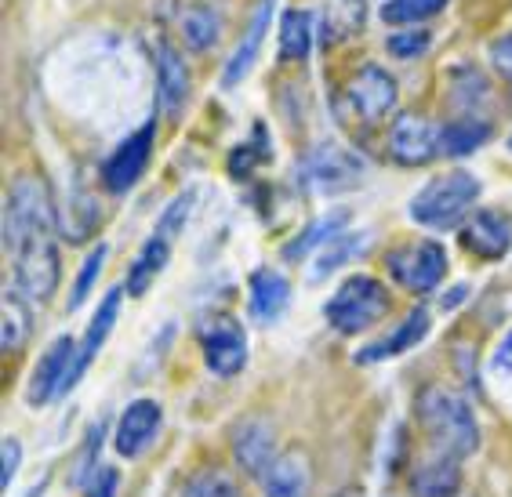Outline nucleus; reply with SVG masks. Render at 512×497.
<instances>
[{
  "instance_id": "obj_36",
  "label": "nucleus",
  "mask_w": 512,
  "mask_h": 497,
  "mask_svg": "<svg viewBox=\"0 0 512 497\" xmlns=\"http://www.w3.org/2000/svg\"><path fill=\"white\" fill-rule=\"evenodd\" d=\"M178 497H233V483H229L222 472L207 468V472H200V476L189 479Z\"/></svg>"
},
{
  "instance_id": "obj_12",
  "label": "nucleus",
  "mask_w": 512,
  "mask_h": 497,
  "mask_svg": "<svg viewBox=\"0 0 512 497\" xmlns=\"http://www.w3.org/2000/svg\"><path fill=\"white\" fill-rule=\"evenodd\" d=\"M389 156L400 167H425L433 164L440 153V124L418 113H404L389 127Z\"/></svg>"
},
{
  "instance_id": "obj_40",
  "label": "nucleus",
  "mask_w": 512,
  "mask_h": 497,
  "mask_svg": "<svg viewBox=\"0 0 512 497\" xmlns=\"http://www.w3.org/2000/svg\"><path fill=\"white\" fill-rule=\"evenodd\" d=\"M491 371H494V378H512V331L505 334L502 342H498V349H494Z\"/></svg>"
},
{
  "instance_id": "obj_19",
  "label": "nucleus",
  "mask_w": 512,
  "mask_h": 497,
  "mask_svg": "<svg viewBox=\"0 0 512 497\" xmlns=\"http://www.w3.org/2000/svg\"><path fill=\"white\" fill-rule=\"evenodd\" d=\"M233 454L237 465L244 468L247 476L266 479V472L273 468L276 450H273V429L262 418H247L233 429Z\"/></svg>"
},
{
  "instance_id": "obj_23",
  "label": "nucleus",
  "mask_w": 512,
  "mask_h": 497,
  "mask_svg": "<svg viewBox=\"0 0 512 497\" xmlns=\"http://www.w3.org/2000/svg\"><path fill=\"white\" fill-rule=\"evenodd\" d=\"M462 461L433 454L411 472V497H458L462 490Z\"/></svg>"
},
{
  "instance_id": "obj_7",
  "label": "nucleus",
  "mask_w": 512,
  "mask_h": 497,
  "mask_svg": "<svg viewBox=\"0 0 512 497\" xmlns=\"http://www.w3.org/2000/svg\"><path fill=\"white\" fill-rule=\"evenodd\" d=\"M364 171L367 164L360 153L338 146V142H320L316 149H309L302 167H298V182L316 196H335L360 186Z\"/></svg>"
},
{
  "instance_id": "obj_6",
  "label": "nucleus",
  "mask_w": 512,
  "mask_h": 497,
  "mask_svg": "<svg viewBox=\"0 0 512 497\" xmlns=\"http://www.w3.org/2000/svg\"><path fill=\"white\" fill-rule=\"evenodd\" d=\"M389 312V291L385 283L367 273H356L349 280L338 283V291L324 302V320L335 327L338 334H360L367 327H375Z\"/></svg>"
},
{
  "instance_id": "obj_28",
  "label": "nucleus",
  "mask_w": 512,
  "mask_h": 497,
  "mask_svg": "<svg viewBox=\"0 0 512 497\" xmlns=\"http://www.w3.org/2000/svg\"><path fill=\"white\" fill-rule=\"evenodd\" d=\"M491 124L483 117H454L440 124V153L444 156H469L480 146H487Z\"/></svg>"
},
{
  "instance_id": "obj_14",
  "label": "nucleus",
  "mask_w": 512,
  "mask_h": 497,
  "mask_svg": "<svg viewBox=\"0 0 512 497\" xmlns=\"http://www.w3.org/2000/svg\"><path fill=\"white\" fill-rule=\"evenodd\" d=\"M171 30L178 33L182 48L211 51L226 30V11L215 0H178L171 8Z\"/></svg>"
},
{
  "instance_id": "obj_37",
  "label": "nucleus",
  "mask_w": 512,
  "mask_h": 497,
  "mask_svg": "<svg viewBox=\"0 0 512 497\" xmlns=\"http://www.w3.org/2000/svg\"><path fill=\"white\" fill-rule=\"evenodd\" d=\"M22 465V443L15 436H4V447H0V490H8L19 476Z\"/></svg>"
},
{
  "instance_id": "obj_3",
  "label": "nucleus",
  "mask_w": 512,
  "mask_h": 497,
  "mask_svg": "<svg viewBox=\"0 0 512 497\" xmlns=\"http://www.w3.org/2000/svg\"><path fill=\"white\" fill-rule=\"evenodd\" d=\"M483 186L480 178L473 171H447L440 178H429L418 193L411 196V207H407V215L411 222L425 225V229H436V233H444V229H462L465 218L476 211V200H480Z\"/></svg>"
},
{
  "instance_id": "obj_24",
  "label": "nucleus",
  "mask_w": 512,
  "mask_h": 497,
  "mask_svg": "<svg viewBox=\"0 0 512 497\" xmlns=\"http://www.w3.org/2000/svg\"><path fill=\"white\" fill-rule=\"evenodd\" d=\"M345 225H349V211H345V207L324 211V215L313 218V222H309L306 229L295 236V240H287L284 258H287V262H302V258H306V254H313L316 247H327L338 233H345Z\"/></svg>"
},
{
  "instance_id": "obj_15",
  "label": "nucleus",
  "mask_w": 512,
  "mask_h": 497,
  "mask_svg": "<svg viewBox=\"0 0 512 497\" xmlns=\"http://www.w3.org/2000/svg\"><path fill=\"white\" fill-rule=\"evenodd\" d=\"M160 425H164V407L157 400H131L117 421L113 447L120 458H142L153 447V439L160 436Z\"/></svg>"
},
{
  "instance_id": "obj_26",
  "label": "nucleus",
  "mask_w": 512,
  "mask_h": 497,
  "mask_svg": "<svg viewBox=\"0 0 512 497\" xmlns=\"http://www.w3.org/2000/svg\"><path fill=\"white\" fill-rule=\"evenodd\" d=\"M99 222H102L99 200L84 186H77L66 196V207H62V218H59L62 236H66L69 244H84V240L99 229Z\"/></svg>"
},
{
  "instance_id": "obj_8",
  "label": "nucleus",
  "mask_w": 512,
  "mask_h": 497,
  "mask_svg": "<svg viewBox=\"0 0 512 497\" xmlns=\"http://www.w3.org/2000/svg\"><path fill=\"white\" fill-rule=\"evenodd\" d=\"M385 273L407 294H433L447 276V251L440 240H407L385 254Z\"/></svg>"
},
{
  "instance_id": "obj_41",
  "label": "nucleus",
  "mask_w": 512,
  "mask_h": 497,
  "mask_svg": "<svg viewBox=\"0 0 512 497\" xmlns=\"http://www.w3.org/2000/svg\"><path fill=\"white\" fill-rule=\"evenodd\" d=\"M465 294H469V287H465V283H458V287H451V291H447V298H444V309H451V305L465 302Z\"/></svg>"
},
{
  "instance_id": "obj_21",
  "label": "nucleus",
  "mask_w": 512,
  "mask_h": 497,
  "mask_svg": "<svg viewBox=\"0 0 512 497\" xmlns=\"http://www.w3.org/2000/svg\"><path fill=\"white\" fill-rule=\"evenodd\" d=\"M429 327H433V323H429V312L414 309L404 323H396L393 334H385V338H378V342H371L367 349L356 352V360L360 363H382V360H393V356H404V352H411L414 345L429 334Z\"/></svg>"
},
{
  "instance_id": "obj_42",
  "label": "nucleus",
  "mask_w": 512,
  "mask_h": 497,
  "mask_svg": "<svg viewBox=\"0 0 512 497\" xmlns=\"http://www.w3.org/2000/svg\"><path fill=\"white\" fill-rule=\"evenodd\" d=\"M335 497H364L360 490H342V494H335Z\"/></svg>"
},
{
  "instance_id": "obj_27",
  "label": "nucleus",
  "mask_w": 512,
  "mask_h": 497,
  "mask_svg": "<svg viewBox=\"0 0 512 497\" xmlns=\"http://www.w3.org/2000/svg\"><path fill=\"white\" fill-rule=\"evenodd\" d=\"M313 51V11L291 8L280 15V62H306Z\"/></svg>"
},
{
  "instance_id": "obj_9",
  "label": "nucleus",
  "mask_w": 512,
  "mask_h": 497,
  "mask_svg": "<svg viewBox=\"0 0 512 497\" xmlns=\"http://www.w3.org/2000/svg\"><path fill=\"white\" fill-rule=\"evenodd\" d=\"M153 146H157V120H146L135 135L117 142V149L106 156V164L99 171L102 189L113 196L131 193L138 186V178L146 175L149 160H153Z\"/></svg>"
},
{
  "instance_id": "obj_32",
  "label": "nucleus",
  "mask_w": 512,
  "mask_h": 497,
  "mask_svg": "<svg viewBox=\"0 0 512 497\" xmlns=\"http://www.w3.org/2000/svg\"><path fill=\"white\" fill-rule=\"evenodd\" d=\"M364 11H367V0H331L324 11V30H331L324 37V44L353 37V30L364 26Z\"/></svg>"
},
{
  "instance_id": "obj_22",
  "label": "nucleus",
  "mask_w": 512,
  "mask_h": 497,
  "mask_svg": "<svg viewBox=\"0 0 512 497\" xmlns=\"http://www.w3.org/2000/svg\"><path fill=\"white\" fill-rule=\"evenodd\" d=\"M309 483H313V472H309V458L302 450L276 454L273 468L262 479L266 497H309Z\"/></svg>"
},
{
  "instance_id": "obj_2",
  "label": "nucleus",
  "mask_w": 512,
  "mask_h": 497,
  "mask_svg": "<svg viewBox=\"0 0 512 497\" xmlns=\"http://www.w3.org/2000/svg\"><path fill=\"white\" fill-rule=\"evenodd\" d=\"M418 425L433 454L465 461L469 454L480 450V421H476L473 403L462 392L444 389V385H429L418 396Z\"/></svg>"
},
{
  "instance_id": "obj_43",
  "label": "nucleus",
  "mask_w": 512,
  "mask_h": 497,
  "mask_svg": "<svg viewBox=\"0 0 512 497\" xmlns=\"http://www.w3.org/2000/svg\"><path fill=\"white\" fill-rule=\"evenodd\" d=\"M509 149H512V138H509Z\"/></svg>"
},
{
  "instance_id": "obj_11",
  "label": "nucleus",
  "mask_w": 512,
  "mask_h": 497,
  "mask_svg": "<svg viewBox=\"0 0 512 497\" xmlns=\"http://www.w3.org/2000/svg\"><path fill=\"white\" fill-rule=\"evenodd\" d=\"M73 363H77V342L62 334L44 349V356L37 360L30 374V389H26V400L33 407H44V403L59 400L69 392V381H73Z\"/></svg>"
},
{
  "instance_id": "obj_13",
  "label": "nucleus",
  "mask_w": 512,
  "mask_h": 497,
  "mask_svg": "<svg viewBox=\"0 0 512 497\" xmlns=\"http://www.w3.org/2000/svg\"><path fill=\"white\" fill-rule=\"evenodd\" d=\"M462 247L480 262H502L512 251V215L502 207H476L462 225Z\"/></svg>"
},
{
  "instance_id": "obj_39",
  "label": "nucleus",
  "mask_w": 512,
  "mask_h": 497,
  "mask_svg": "<svg viewBox=\"0 0 512 497\" xmlns=\"http://www.w3.org/2000/svg\"><path fill=\"white\" fill-rule=\"evenodd\" d=\"M117 487H120V472H117V468L99 465L95 472H91L84 494H88V497H117Z\"/></svg>"
},
{
  "instance_id": "obj_1",
  "label": "nucleus",
  "mask_w": 512,
  "mask_h": 497,
  "mask_svg": "<svg viewBox=\"0 0 512 497\" xmlns=\"http://www.w3.org/2000/svg\"><path fill=\"white\" fill-rule=\"evenodd\" d=\"M59 218L51 189L40 175H19L4 196V251L11 258V287L33 305H48L59 291Z\"/></svg>"
},
{
  "instance_id": "obj_34",
  "label": "nucleus",
  "mask_w": 512,
  "mask_h": 497,
  "mask_svg": "<svg viewBox=\"0 0 512 497\" xmlns=\"http://www.w3.org/2000/svg\"><path fill=\"white\" fill-rule=\"evenodd\" d=\"M106 254H109V247H106V244H99L95 251L88 254V258H84V265H80V273H77V280H73V291H69V309H80V305L88 302L91 287H95V283H99V276H102Z\"/></svg>"
},
{
  "instance_id": "obj_10",
  "label": "nucleus",
  "mask_w": 512,
  "mask_h": 497,
  "mask_svg": "<svg viewBox=\"0 0 512 497\" xmlns=\"http://www.w3.org/2000/svg\"><path fill=\"white\" fill-rule=\"evenodd\" d=\"M200 352L207 371L218 378H233L247 367V334L233 316H211L200 327Z\"/></svg>"
},
{
  "instance_id": "obj_35",
  "label": "nucleus",
  "mask_w": 512,
  "mask_h": 497,
  "mask_svg": "<svg viewBox=\"0 0 512 497\" xmlns=\"http://www.w3.org/2000/svg\"><path fill=\"white\" fill-rule=\"evenodd\" d=\"M429 48H433V33L418 30V26H414V30H396L385 37V51H389L393 59H407V62L422 59Z\"/></svg>"
},
{
  "instance_id": "obj_18",
  "label": "nucleus",
  "mask_w": 512,
  "mask_h": 497,
  "mask_svg": "<svg viewBox=\"0 0 512 497\" xmlns=\"http://www.w3.org/2000/svg\"><path fill=\"white\" fill-rule=\"evenodd\" d=\"M124 294L128 291H124V283H120V287H113V291L99 302V309H95V316H91V323H88V331H84V338L77 342V363H73V381H69V389L84 378V371L95 363V356L102 352L106 338L113 334V323H117V316H120V302H124Z\"/></svg>"
},
{
  "instance_id": "obj_25",
  "label": "nucleus",
  "mask_w": 512,
  "mask_h": 497,
  "mask_svg": "<svg viewBox=\"0 0 512 497\" xmlns=\"http://www.w3.org/2000/svg\"><path fill=\"white\" fill-rule=\"evenodd\" d=\"M451 84V106L458 109V117H480V109L491 102V84L476 66H454L447 73Z\"/></svg>"
},
{
  "instance_id": "obj_29",
  "label": "nucleus",
  "mask_w": 512,
  "mask_h": 497,
  "mask_svg": "<svg viewBox=\"0 0 512 497\" xmlns=\"http://www.w3.org/2000/svg\"><path fill=\"white\" fill-rule=\"evenodd\" d=\"M33 302H26L15 287H4V323H0V349L19 352L30 342L33 331Z\"/></svg>"
},
{
  "instance_id": "obj_16",
  "label": "nucleus",
  "mask_w": 512,
  "mask_h": 497,
  "mask_svg": "<svg viewBox=\"0 0 512 497\" xmlns=\"http://www.w3.org/2000/svg\"><path fill=\"white\" fill-rule=\"evenodd\" d=\"M153 59H157V98L160 109L168 113L171 120L182 117V109L189 102V91H193V77H189V66L182 59V51L171 44V40H157L153 48Z\"/></svg>"
},
{
  "instance_id": "obj_31",
  "label": "nucleus",
  "mask_w": 512,
  "mask_h": 497,
  "mask_svg": "<svg viewBox=\"0 0 512 497\" xmlns=\"http://www.w3.org/2000/svg\"><path fill=\"white\" fill-rule=\"evenodd\" d=\"M447 11V0H385L378 15H382L385 26H396V30H414L422 22L436 19Z\"/></svg>"
},
{
  "instance_id": "obj_30",
  "label": "nucleus",
  "mask_w": 512,
  "mask_h": 497,
  "mask_svg": "<svg viewBox=\"0 0 512 497\" xmlns=\"http://www.w3.org/2000/svg\"><path fill=\"white\" fill-rule=\"evenodd\" d=\"M367 244H371V233H349V229H345V233H338L331 244L316 251L313 280H324V276L338 273L342 265H349L353 258H360V254L367 251Z\"/></svg>"
},
{
  "instance_id": "obj_4",
  "label": "nucleus",
  "mask_w": 512,
  "mask_h": 497,
  "mask_svg": "<svg viewBox=\"0 0 512 497\" xmlns=\"http://www.w3.org/2000/svg\"><path fill=\"white\" fill-rule=\"evenodd\" d=\"M396 102H400V88H396L393 73L385 66H378V62H364L342 84V91L335 98V109L345 124L378 127L385 117H393Z\"/></svg>"
},
{
  "instance_id": "obj_38",
  "label": "nucleus",
  "mask_w": 512,
  "mask_h": 497,
  "mask_svg": "<svg viewBox=\"0 0 512 497\" xmlns=\"http://www.w3.org/2000/svg\"><path fill=\"white\" fill-rule=\"evenodd\" d=\"M487 59H491L494 73L512 84V33H502L498 40H491V48H487Z\"/></svg>"
},
{
  "instance_id": "obj_5",
  "label": "nucleus",
  "mask_w": 512,
  "mask_h": 497,
  "mask_svg": "<svg viewBox=\"0 0 512 497\" xmlns=\"http://www.w3.org/2000/svg\"><path fill=\"white\" fill-rule=\"evenodd\" d=\"M189 211H193V189L178 193L175 200L164 207V215H160L157 229L149 233L146 244L138 247V254L131 258L128 276H124V291H128L131 298H142V294H146L149 287L160 280V273L168 269L171 247H175V240L182 236V229H186Z\"/></svg>"
},
{
  "instance_id": "obj_20",
  "label": "nucleus",
  "mask_w": 512,
  "mask_h": 497,
  "mask_svg": "<svg viewBox=\"0 0 512 497\" xmlns=\"http://www.w3.org/2000/svg\"><path fill=\"white\" fill-rule=\"evenodd\" d=\"M247 302H251V316L269 327V323L280 320L287 312V305H291V283H287V276L280 273V269L262 265V269H255L251 280H247Z\"/></svg>"
},
{
  "instance_id": "obj_33",
  "label": "nucleus",
  "mask_w": 512,
  "mask_h": 497,
  "mask_svg": "<svg viewBox=\"0 0 512 497\" xmlns=\"http://www.w3.org/2000/svg\"><path fill=\"white\" fill-rule=\"evenodd\" d=\"M269 135H266V127L255 124V131H251V142H240L237 149H233V156H229V175L237 178H247L251 171H255L262 160H269Z\"/></svg>"
},
{
  "instance_id": "obj_17",
  "label": "nucleus",
  "mask_w": 512,
  "mask_h": 497,
  "mask_svg": "<svg viewBox=\"0 0 512 497\" xmlns=\"http://www.w3.org/2000/svg\"><path fill=\"white\" fill-rule=\"evenodd\" d=\"M273 11H276V0H258L255 15H251V22H247L244 37H240L237 51L229 55L226 69H222V88H237L240 80L251 73V66L258 62V51H262V44H266V33L269 26H273Z\"/></svg>"
}]
</instances>
